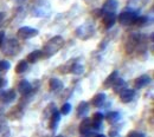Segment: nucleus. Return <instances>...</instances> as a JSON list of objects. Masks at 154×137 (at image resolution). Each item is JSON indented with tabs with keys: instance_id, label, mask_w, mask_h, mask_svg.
<instances>
[{
	"instance_id": "nucleus-17",
	"label": "nucleus",
	"mask_w": 154,
	"mask_h": 137,
	"mask_svg": "<svg viewBox=\"0 0 154 137\" xmlns=\"http://www.w3.org/2000/svg\"><path fill=\"white\" fill-rule=\"evenodd\" d=\"M43 58V52H42V50H35V51H32L31 53H29V56H27V58H26V61L29 63V64H35V63H37L39 59Z\"/></svg>"
},
{
	"instance_id": "nucleus-13",
	"label": "nucleus",
	"mask_w": 154,
	"mask_h": 137,
	"mask_svg": "<svg viewBox=\"0 0 154 137\" xmlns=\"http://www.w3.org/2000/svg\"><path fill=\"white\" fill-rule=\"evenodd\" d=\"M151 83V77L148 75H142L134 80V86L136 89H143Z\"/></svg>"
},
{
	"instance_id": "nucleus-7",
	"label": "nucleus",
	"mask_w": 154,
	"mask_h": 137,
	"mask_svg": "<svg viewBox=\"0 0 154 137\" xmlns=\"http://www.w3.org/2000/svg\"><path fill=\"white\" fill-rule=\"evenodd\" d=\"M39 31L37 28H33V27H30V26H23L20 27L17 32V36L19 37L20 39L27 40L31 39V38H35L36 36H38Z\"/></svg>"
},
{
	"instance_id": "nucleus-28",
	"label": "nucleus",
	"mask_w": 154,
	"mask_h": 137,
	"mask_svg": "<svg viewBox=\"0 0 154 137\" xmlns=\"http://www.w3.org/2000/svg\"><path fill=\"white\" fill-rule=\"evenodd\" d=\"M103 119H104V115L102 112H100V111H97L93 115V122L94 123H102Z\"/></svg>"
},
{
	"instance_id": "nucleus-19",
	"label": "nucleus",
	"mask_w": 154,
	"mask_h": 137,
	"mask_svg": "<svg viewBox=\"0 0 154 137\" xmlns=\"http://www.w3.org/2000/svg\"><path fill=\"white\" fill-rule=\"evenodd\" d=\"M117 78H119V71H113V72L106 78V80L103 82V86H104L106 89L112 88L113 84H114V82H115Z\"/></svg>"
},
{
	"instance_id": "nucleus-30",
	"label": "nucleus",
	"mask_w": 154,
	"mask_h": 137,
	"mask_svg": "<svg viewBox=\"0 0 154 137\" xmlns=\"http://www.w3.org/2000/svg\"><path fill=\"white\" fill-rule=\"evenodd\" d=\"M119 135V133H117V129L116 128H112L110 130H109V136L110 137H115Z\"/></svg>"
},
{
	"instance_id": "nucleus-29",
	"label": "nucleus",
	"mask_w": 154,
	"mask_h": 137,
	"mask_svg": "<svg viewBox=\"0 0 154 137\" xmlns=\"http://www.w3.org/2000/svg\"><path fill=\"white\" fill-rule=\"evenodd\" d=\"M127 137H146L143 133H140V131H131Z\"/></svg>"
},
{
	"instance_id": "nucleus-9",
	"label": "nucleus",
	"mask_w": 154,
	"mask_h": 137,
	"mask_svg": "<svg viewBox=\"0 0 154 137\" xmlns=\"http://www.w3.org/2000/svg\"><path fill=\"white\" fill-rule=\"evenodd\" d=\"M119 96H120V100L122 102V103H125V104H128V103H131V102H133V99L135 98V91L133 89H125V90H122L120 94H119Z\"/></svg>"
},
{
	"instance_id": "nucleus-12",
	"label": "nucleus",
	"mask_w": 154,
	"mask_h": 137,
	"mask_svg": "<svg viewBox=\"0 0 154 137\" xmlns=\"http://www.w3.org/2000/svg\"><path fill=\"white\" fill-rule=\"evenodd\" d=\"M31 91H32V85L30 84V82L26 80V79L20 80L19 84H18V92L21 94L23 96H26V95H29Z\"/></svg>"
},
{
	"instance_id": "nucleus-34",
	"label": "nucleus",
	"mask_w": 154,
	"mask_h": 137,
	"mask_svg": "<svg viewBox=\"0 0 154 137\" xmlns=\"http://www.w3.org/2000/svg\"><path fill=\"white\" fill-rule=\"evenodd\" d=\"M4 19H5V13H4V12H0V25L2 24Z\"/></svg>"
},
{
	"instance_id": "nucleus-5",
	"label": "nucleus",
	"mask_w": 154,
	"mask_h": 137,
	"mask_svg": "<svg viewBox=\"0 0 154 137\" xmlns=\"http://www.w3.org/2000/svg\"><path fill=\"white\" fill-rule=\"evenodd\" d=\"M141 41V34L139 33H131L127 39L125 41V50L127 53H133L135 49H137V46L140 45Z\"/></svg>"
},
{
	"instance_id": "nucleus-35",
	"label": "nucleus",
	"mask_w": 154,
	"mask_h": 137,
	"mask_svg": "<svg viewBox=\"0 0 154 137\" xmlns=\"http://www.w3.org/2000/svg\"><path fill=\"white\" fill-rule=\"evenodd\" d=\"M94 137H106L104 135H102V134H97V135H95Z\"/></svg>"
},
{
	"instance_id": "nucleus-22",
	"label": "nucleus",
	"mask_w": 154,
	"mask_h": 137,
	"mask_svg": "<svg viewBox=\"0 0 154 137\" xmlns=\"http://www.w3.org/2000/svg\"><path fill=\"white\" fill-rule=\"evenodd\" d=\"M69 72H71L72 75H76L79 76L84 72V66L79 63H74L72 65H70V69H69Z\"/></svg>"
},
{
	"instance_id": "nucleus-32",
	"label": "nucleus",
	"mask_w": 154,
	"mask_h": 137,
	"mask_svg": "<svg viewBox=\"0 0 154 137\" xmlns=\"http://www.w3.org/2000/svg\"><path fill=\"white\" fill-rule=\"evenodd\" d=\"M6 84H7V79L0 77V89H4V88L6 86Z\"/></svg>"
},
{
	"instance_id": "nucleus-36",
	"label": "nucleus",
	"mask_w": 154,
	"mask_h": 137,
	"mask_svg": "<svg viewBox=\"0 0 154 137\" xmlns=\"http://www.w3.org/2000/svg\"><path fill=\"white\" fill-rule=\"evenodd\" d=\"M56 137H63V136H60V135H59V136H56Z\"/></svg>"
},
{
	"instance_id": "nucleus-24",
	"label": "nucleus",
	"mask_w": 154,
	"mask_h": 137,
	"mask_svg": "<svg viewBox=\"0 0 154 137\" xmlns=\"http://www.w3.org/2000/svg\"><path fill=\"white\" fill-rule=\"evenodd\" d=\"M104 118L110 123V124H115L116 122L120 119V114L117 111H109L107 112V115L104 116Z\"/></svg>"
},
{
	"instance_id": "nucleus-11",
	"label": "nucleus",
	"mask_w": 154,
	"mask_h": 137,
	"mask_svg": "<svg viewBox=\"0 0 154 137\" xmlns=\"http://www.w3.org/2000/svg\"><path fill=\"white\" fill-rule=\"evenodd\" d=\"M117 7H119V2L116 0H107L104 2V5L102 6V8H101L102 16L104 13H115Z\"/></svg>"
},
{
	"instance_id": "nucleus-4",
	"label": "nucleus",
	"mask_w": 154,
	"mask_h": 137,
	"mask_svg": "<svg viewBox=\"0 0 154 137\" xmlns=\"http://www.w3.org/2000/svg\"><path fill=\"white\" fill-rule=\"evenodd\" d=\"M50 12H51V5L48 0H39L32 10V14L38 18H44L49 16Z\"/></svg>"
},
{
	"instance_id": "nucleus-21",
	"label": "nucleus",
	"mask_w": 154,
	"mask_h": 137,
	"mask_svg": "<svg viewBox=\"0 0 154 137\" xmlns=\"http://www.w3.org/2000/svg\"><path fill=\"white\" fill-rule=\"evenodd\" d=\"M126 85H127V84H126V82H125L123 79L117 78L115 82H114V84H113V86H112V88H113V90H114V92H115V94H120L122 90H125V89H126Z\"/></svg>"
},
{
	"instance_id": "nucleus-31",
	"label": "nucleus",
	"mask_w": 154,
	"mask_h": 137,
	"mask_svg": "<svg viewBox=\"0 0 154 137\" xmlns=\"http://www.w3.org/2000/svg\"><path fill=\"white\" fill-rule=\"evenodd\" d=\"M4 41H5V32L0 31V49H1L2 44H4Z\"/></svg>"
},
{
	"instance_id": "nucleus-6",
	"label": "nucleus",
	"mask_w": 154,
	"mask_h": 137,
	"mask_svg": "<svg viewBox=\"0 0 154 137\" xmlns=\"http://www.w3.org/2000/svg\"><path fill=\"white\" fill-rule=\"evenodd\" d=\"M136 17H137V13H135L133 11H123L119 14L117 20L122 26H131V25H134Z\"/></svg>"
},
{
	"instance_id": "nucleus-23",
	"label": "nucleus",
	"mask_w": 154,
	"mask_h": 137,
	"mask_svg": "<svg viewBox=\"0 0 154 137\" xmlns=\"http://www.w3.org/2000/svg\"><path fill=\"white\" fill-rule=\"evenodd\" d=\"M27 69H29V63H27L25 59H23V60L18 61V64L16 65V73L21 75V73H24L25 71H27Z\"/></svg>"
},
{
	"instance_id": "nucleus-33",
	"label": "nucleus",
	"mask_w": 154,
	"mask_h": 137,
	"mask_svg": "<svg viewBox=\"0 0 154 137\" xmlns=\"http://www.w3.org/2000/svg\"><path fill=\"white\" fill-rule=\"evenodd\" d=\"M6 127V123H5V119L2 117H0V133L4 130V128Z\"/></svg>"
},
{
	"instance_id": "nucleus-16",
	"label": "nucleus",
	"mask_w": 154,
	"mask_h": 137,
	"mask_svg": "<svg viewBox=\"0 0 154 137\" xmlns=\"http://www.w3.org/2000/svg\"><path fill=\"white\" fill-rule=\"evenodd\" d=\"M91 131V121L89 118H84L79 124V133L81 135L89 134Z\"/></svg>"
},
{
	"instance_id": "nucleus-25",
	"label": "nucleus",
	"mask_w": 154,
	"mask_h": 137,
	"mask_svg": "<svg viewBox=\"0 0 154 137\" xmlns=\"http://www.w3.org/2000/svg\"><path fill=\"white\" fill-rule=\"evenodd\" d=\"M148 24V18L147 17H136V19H135V22L134 25L135 26H137V27H143V26H146Z\"/></svg>"
},
{
	"instance_id": "nucleus-15",
	"label": "nucleus",
	"mask_w": 154,
	"mask_h": 137,
	"mask_svg": "<svg viewBox=\"0 0 154 137\" xmlns=\"http://www.w3.org/2000/svg\"><path fill=\"white\" fill-rule=\"evenodd\" d=\"M59 121H60V114H59V111H58V110H56V109H55V110L52 111L51 116H50V123H49V128H50L51 130H55V129L57 128Z\"/></svg>"
},
{
	"instance_id": "nucleus-18",
	"label": "nucleus",
	"mask_w": 154,
	"mask_h": 137,
	"mask_svg": "<svg viewBox=\"0 0 154 137\" xmlns=\"http://www.w3.org/2000/svg\"><path fill=\"white\" fill-rule=\"evenodd\" d=\"M76 111H77V117L81 118L87 116L88 112H89V104L87 102H81L78 104V106H77Z\"/></svg>"
},
{
	"instance_id": "nucleus-3",
	"label": "nucleus",
	"mask_w": 154,
	"mask_h": 137,
	"mask_svg": "<svg viewBox=\"0 0 154 137\" xmlns=\"http://www.w3.org/2000/svg\"><path fill=\"white\" fill-rule=\"evenodd\" d=\"M94 34H95V26L90 21L84 22L83 25L78 26L76 30V36L79 39L87 40L89 38H91Z\"/></svg>"
},
{
	"instance_id": "nucleus-27",
	"label": "nucleus",
	"mask_w": 154,
	"mask_h": 137,
	"mask_svg": "<svg viewBox=\"0 0 154 137\" xmlns=\"http://www.w3.org/2000/svg\"><path fill=\"white\" fill-rule=\"evenodd\" d=\"M11 69V63L8 60H0V71L1 72H6Z\"/></svg>"
},
{
	"instance_id": "nucleus-26",
	"label": "nucleus",
	"mask_w": 154,
	"mask_h": 137,
	"mask_svg": "<svg viewBox=\"0 0 154 137\" xmlns=\"http://www.w3.org/2000/svg\"><path fill=\"white\" fill-rule=\"evenodd\" d=\"M70 111H71V104H70V103H64V104L62 105L60 110H59V114L66 116V115H69Z\"/></svg>"
},
{
	"instance_id": "nucleus-14",
	"label": "nucleus",
	"mask_w": 154,
	"mask_h": 137,
	"mask_svg": "<svg viewBox=\"0 0 154 137\" xmlns=\"http://www.w3.org/2000/svg\"><path fill=\"white\" fill-rule=\"evenodd\" d=\"M106 94L104 92H98L96 94L93 99H91V105L93 106H95V108H101V106H103L104 105V103H106Z\"/></svg>"
},
{
	"instance_id": "nucleus-1",
	"label": "nucleus",
	"mask_w": 154,
	"mask_h": 137,
	"mask_svg": "<svg viewBox=\"0 0 154 137\" xmlns=\"http://www.w3.org/2000/svg\"><path fill=\"white\" fill-rule=\"evenodd\" d=\"M64 46V39L60 36H55L51 39H49L43 46V57L45 58H50L52 56H55L58 51Z\"/></svg>"
},
{
	"instance_id": "nucleus-20",
	"label": "nucleus",
	"mask_w": 154,
	"mask_h": 137,
	"mask_svg": "<svg viewBox=\"0 0 154 137\" xmlns=\"http://www.w3.org/2000/svg\"><path fill=\"white\" fill-rule=\"evenodd\" d=\"M63 88V83L56 77H52L49 80V90L50 91H58Z\"/></svg>"
},
{
	"instance_id": "nucleus-10",
	"label": "nucleus",
	"mask_w": 154,
	"mask_h": 137,
	"mask_svg": "<svg viewBox=\"0 0 154 137\" xmlns=\"http://www.w3.org/2000/svg\"><path fill=\"white\" fill-rule=\"evenodd\" d=\"M101 18H102V24H103V26H104L107 30L112 28V27L114 26V24L116 22V20H117V17H116L115 13H104Z\"/></svg>"
},
{
	"instance_id": "nucleus-2",
	"label": "nucleus",
	"mask_w": 154,
	"mask_h": 137,
	"mask_svg": "<svg viewBox=\"0 0 154 137\" xmlns=\"http://www.w3.org/2000/svg\"><path fill=\"white\" fill-rule=\"evenodd\" d=\"M2 53L5 56H10V57H14L20 52V44L19 41L14 38L7 39L4 41L2 46H1Z\"/></svg>"
},
{
	"instance_id": "nucleus-8",
	"label": "nucleus",
	"mask_w": 154,
	"mask_h": 137,
	"mask_svg": "<svg viewBox=\"0 0 154 137\" xmlns=\"http://www.w3.org/2000/svg\"><path fill=\"white\" fill-rule=\"evenodd\" d=\"M16 97H17L16 91L12 89L0 91V103H2V104H8V103L14 102Z\"/></svg>"
}]
</instances>
